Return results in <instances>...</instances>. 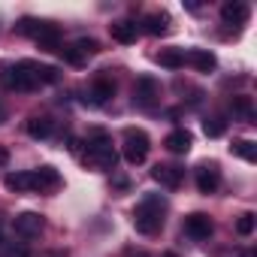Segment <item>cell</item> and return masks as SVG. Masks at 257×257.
Segmentation results:
<instances>
[{
  "label": "cell",
  "instance_id": "obj_1",
  "mask_svg": "<svg viewBox=\"0 0 257 257\" xmlns=\"http://www.w3.org/2000/svg\"><path fill=\"white\" fill-rule=\"evenodd\" d=\"M82 164H85V167H94V170H115L118 152H115V146H112V137L103 134V131H94V134L85 140Z\"/></svg>",
  "mask_w": 257,
  "mask_h": 257
},
{
  "label": "cell",
  "instance_id": "obj_2",
  "mask_svg": "<svg viewBox=\"0 0 257 257\" xmlns=\"http://www.w3.org/2000/svg\"><path fill=\"white\" fill-rule=\"evenodd\" d=\"M164 215H167V203L158 194H146L137 203V209H134V227H137V233L155 236L164 227Z\"/></svg>",
  "mask_w": 257,
  "mask_h": 257
},
{
  "label": "cell",
  "instance_id": "obj_3",
  "mask_svg": "<svg viewBox=\"0 0 257 257\" xmlns=\"http://www.w3.org/2000/svg\"><path fill=\"white\" fill-rule=\"evenodd\" d=\"M0 82L10 91H34L40 82H37V64L34 61H19L16 67L7 64L0 67Z\"/></svg>",
  "mask_w": 257,
  "mask_h": 257
},
{
  "label": "cell",
  "instance_id": "obj_4",
  "mask_svg": "<svg viewBox=\"0 0 257 257\" xmlns=\"http://www.w3.org/2000/svg\"><path fill=\"white\" fill-rule=\"evenodd\" d=\"M149 149H152V143H149V137L143 131H137V127L124 131V161L127 164H134V167L143 164L149 158Z\"/></svg>",
  "mask_w": 257,
  "mask_h": 257
},
{
  "label": "cell",
  "instance_id": "obj_5",
  "mask_svg": "<svg viewBox=\"0 0 257 257\" xmlns=\"http://www.w3.org/2000/svg\"><path fill=\"white\" fill-rule=\"evenodd\" d=\"M158 97H161L158 82H155L152 76H140V79H137V85H134V103H137V106H143V109H152V106L158 103Z\"/></svg>",
  "mask_w": 257,
  "mask_h": 257
},
{
  "label": "cell",
  "instance_id": "obj_6",
  "mask_svg": "<svg viewBox=\"0 0 257 257\" xmlns=\"http://www.w3.org/2000/svg\"><path fill=\"white\" fill-rule=\"evenodd\" d=\"M13 230H16V236H22V239H34V236L43 233V218H40L37 212H22V215L13 218Z\"/></svg>",
  "mask_w": 257,
  "mask_h": 257
},
{
  "label": "cell",
  "instance_id": "obj_7",
  "mask_svg": "<svg viewBox=\"0 0 257 257\" xmlns=\"http://www.w3.org/2000/svg\"><path fill=\"white\" fill-rule=\"evenodd\" d=\"M185 233H188L191 239L203 242V239H209V236L215 233V224H212V218H209V215L194 212V215H188V218H185Z\"/></svg>",
  "mask_w": 257,
  "mask_h": 257
},
{
  "label": "cell",
  "instance_id": "obj_8",
  "mask_svg": "<svg viewBox=\"0 0 257 257\" xmlns=\"http://www.w3.org/2000/svg\"><path fill=\"white\" fill-rule=\"evenodd\" d=\"M34 40H37L40 49H46V52H58V49H61V28L52 25V22H40Z\"/></svg>",
  "mask_w": 257,
  "mask_h": 257
},
{
  "label": "cell",
  "instance_id": "obj_9",
  "mask_svg": "<svg viewBox=\"0 0 257 257\" xmlns=\"http://www.w3.org/2000/svg\"><path fill=\"white\" fill-rule=\"evenodd\" d=\"M182 176H185V170H182V167H173V164H158V167L152 170V179H155L158 185L170 188V191L182 185Z\"/></svg>",
  "mask_w": 257,
  "mask_h": 257
},
{
  "label": "cell",
  "instance_id": "obj_10",
  "mask_svg": "<svg viewBox=\"0 0 257 257\" xmlns=\"http://www.w3.org/2000/svg\"><path fill=\"white\" fill-rule=\"evenodd\" d=\"M197 188H200V194H215L221 188V170L215 164H203L197 170Z\"/></svg>",
  "mask_w": 257,
  "mask_h": 257
},
{
  "label": "cell",
  "instance_id": "obj_11",
  "mask_svg": "<svg viewBox=\"0 0 257 257\" xmlns=\"http://www.w3.org/2000/svg\"><path fill=\"white\" fill-rule=\"evenodd\" d=\"M112 94H115V85H112L109 79H97V82L85 91V97H82V100H85V106H103Z\"/></svg>",
  "mask_w": 257,
  "mask_h": 257
},
{
  "label": "cell",
  "instance_id": "obj_12",
  "mask_svg": "<svg viewBox=\"0 0 257 257\" xmlns=\"http://www.w3.org/2000/svg\"><path fill=\"white\" fill-rule=\"evenodd\" d=\"M31 182H34V191L43 194V191H55L61 185V176H58L55 167H40V170L31 173Z\"/></svg>",
  "mask_w": 257,
  "mask_h": 257
},
{
  "label": "cell",
  "instance_id": "obj_13",
  "mask_svg": "<svg viewBox=\"0 0 257 257\" xmlns=\"http://www.w3.org/2000/svg\"><path fill=\"white\" fill-rule=\"evenodd\" d=\"M164 146H167V152H173V155H185V152H191L194 137L185 131V127H179V131H173V134L164 140Z\"/></svg>",
  "mask_w": 257,
  "mask_h": 257
},
{
  "label": "cell",
  "instance_id": "obj_14",
  "mask_svg": "<svg viewBox=\"0 0 257 257\" xmlns=\"http://www.w3.org/2000/svg\"><path fill=\"white\" fill-rule=\"evenodd\" d=\"M221 19L227 25H245L248 22V4H242V0H230V4L221 7Z\"/></svg>",
  "mask_w": 257,
  "mask_h": 257
},
{
  "label": "cell",
  "instance_id": "obj_15",
  "mask_svg": "<svg viewBox=\"0 0 257 257\" xmlns=\"http://www.w3.org/2000/svg\"><path fill=\"white\" fill-rule=\"evenodd\" d=\"M52 131H55V121H52V118H46V115L28 118V134H31L34 140H49Z\"/></svg>",
  "mask_w": 257,
  "mask_h": 257
},
{
  "label": "cell",
  "instance_id": "obj_16",
  "mask_svg": "<svg viewBox=\"0 0 257 257\" xmlns=\"http://www.w3.org/2000/svg\"><path fill=\"white\" fill-rule=\"evenodd\" d=\"M230 112H233L236 118H242V121H254V100H251L248 94H236V97L230 100Z\"/></svg>",
  "mask_w": 257,
  "mask_h": 257
},
{
  "label": "cell",
  "instance_id": "obj_17",
  "mask_svg": "<svg viewBox=\"0 0 257 257\" xmlns=\"http://www.w3.org/2000/svg\"><path fill=\"white\" fill-rule=\"evenodd\" d=\"M109 34H112L115 43H124V46L137 43V25H131V22H115V25H109Z\"/></svg>",
  "mask_w": 257,
  "mask_h": 257
},
{
  "label": "cell",
  "instance_id": "obj_18",
  "mask_svg": "<svg viewBox=\"0 0 257 257\" xmlns=\"http://www.w3.org/2000/svg\"><path fill=\"white\" fill-rule=\"evenodd\" d=\"M188 64H194L200 73H209V70H215V55L212 52H206V49H191L188 52Z\"/></svg>",
  "mask_w": 257,
  "mask_h": 257
},
{
  "label": "cell",
  "instance_id": "obj_19",
  "mask_svg": "<svg viewBox=\"0 0 257 257\" xmlns=\"http://www.w3.org/2000/svg\"><path fill=\"white\" fill-rule=\"evenodd\" d=\"M146 31H149L152 37L167 34V31H170V16H167V13H152V16H146Z\"/></svg>",
  "mask_w": 257,
  "mask_h": 257
},
{
  "label": "cell",
  "instance_id": "obj_20",
  "mask_svg": "<svg viewBox=\"0 0 257 257\" xmlns=\"http://www.w3.org/2000/svg\"><path fill=\"white\" fill-rule=\"evenodd\" d=\"M158 64L167 67V70H182L185 67V52H179V49H161Z\"/></svg>",
  "mask_w": 257,
  "mask_h": 257
},
{
  "label": "cell",
  "instance_id": "obj_21",
  "mask_svg": "<svg viewBox=\"0 0 257 257\" xmlns=\"http://www.w3.org/2000/svg\"><path fill=\"white\" fill-rule=\"evenodd\" d=\"M4 185H7V191H16V194H22V191H34L31 173H10V176L4 179Z\"/></svg>",
  "mask_w": 257,
  "mask_h": 257
},
{
  "label": "cell",
  "instance_id": "obj_22",
  "mask_svg": "<svg viewBox=\"0 0 257 257\" xmlns=\"http://www.w3.org/2000/svg\"><path fill=\"white\" fill-rule=\"evenodd\" d=\"M230 152L239 155L242 161H257V146H254L251 140H236V143L230 146Z\"/></svg>",
  "mask_w": 257,
  "mask_h": 257
},
{
  "label": "cell",
  "instance_id": "obj_23",
  "mask_svg": "<svg viewBox=\"0 0 257 257\" xmlns=\"http://www.w3.org/2000/svg\"><path fill=\"white\" fill-rule=\"evenodd\" d=\"M203 131H206V137L218 140V137H224V131H227V121H224L221 115H212V118L203 121Z\"/></svg>",
  "mask_w": 257,
  "mask_h": 257
},
{
  "label": "cell",
  "instance_id": "obj_24",
  "mask_svg": "<svg viewBox=\"0 0 257 257\" xmlns=\"http://www.w3.org/2000/svg\"><path fill=\"white\" fill-rule=\"evenodd\" d=\"M58 79H61V70H58V67L37 64V82H40V85H55Z\"/></svg>",
  "mask_w": 257,
  "mask_h": 257
},
{
  "label": "cell",
  "instance_id": "obj_25",
  "mask_svg": "<svg viewBox=\"0 0 257 257\" xmlns=\"http://www.w3.org/2000/svg\"><path fill=\"white\" fill-rule=\"evenodd\" d=\"M58 52L64 55V61H67L70 67H85V61H88V58H85V55H82V52H79L76 46H61Z\"/></svg>",
  "mask_w": 257,
  "mask_h": 257
},
{
  "label": "cell",
  "instance_id": "obj_26",
  "mask_svg": "<svg viewBox=\"0 0 257 257\" xmlns=\"http://www.w3.org/2000/svg\"><path fill=\"white\" fill-rule=\"evenodd\" d=\"M236 233H239V236H251V233H254V212L239 215V221H236Z\"/></svg>",
  "mask_w": 257,
  "mask_h": 257
},
{
  "label": "cell",
  "instance_id": "obj_27",
  "mask_svg": "<svg viewBox=\"0 0 257 257\" xmlns=\"http://www.w3.org/2000/svg\"><path fill=\"white\" fill-rule=\"evenodd\" d=\"M0 257H34V254L25 245H16L13 242V245H0Z\"/></svg>",
  "mask_w": 257,
  "mask_h": 257
},
{
  "label": "cell",
  "instance_id": "obj_28",
  "mask_svg": "<svg viewBox=\"0 0 257 257\" xmlns=\"http://www.w3.org/2000/svg\"><path fill=\"white\" fill-rule=\"evenodd\" d=\"M37 28H40V22H37V19H22V22L16 25V31H19L22 37H34V34H37Z\"/></svg>",
  "mask_w": 257,
  "mask_h": 257
},
{
  "label": "cell",
  "instance_id": "obj_29",
  "mask_svg": "<svg viewBox=\"0 0 257 257\" xmlns=\"http://www.w3.org/2000/svg\"><path fill=\"white\" fill-rule=\"evenodd\" d=\"M76 49H79V52L88 58V55H97V52H100V43H97V40H88V37H82V40L76 43Z\"/></svg>",
  "mask_w": 257,
  "mask_h": 257
},
{
  "label": "cell",
  "instance_id": "obj_30",
  "mask_svg": "<svg viewBox=\"0 0 257 257\" xmlns=\"http://www.w3.org/2000/svg\"><path fill=\"white\" fill-rule=\"evenodd\" d=\"M10 164V152H7V146H0V167H7Z\"/></svg>",
  "mask_w": 257,
  "mask_h": 257
},
{
  "label": "cell",
  "instance_id": "obj_31",
  "mask_svg": "<svg viewBox=\"0 0 257 257\" xmlns=\"http://www.w3.org/2000/svg\"><path fill=\"white\" fill-rule=\"evenodd\" d=\"M0 242H4V230H0Z\"/></svg>",
  "mask_w": 257,
  "mask_h": 257
},
{
  "label": "cell",
  "instance_id": "obj_32",
  "mask_svg": "<svg viewBox=\"0 0 257 257\" xmlns=\"http://www.w3.org/2000/svg\"><path fill=\"white\" fill-rule=\"evenodd\" d=\"M170 257H173V254H170Z\"/></svg>",
  "mask_w": 257,
  "mask_h": 257
}]
</instances>
